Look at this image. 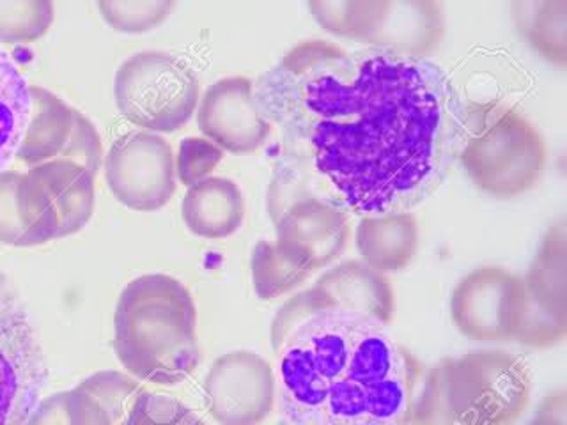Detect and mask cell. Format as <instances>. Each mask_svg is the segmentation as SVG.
<instances>
[{
  "mask_svg": "<svg viewBox=\"0 0 567 425\" xmlns=\"http://www.w3.org/2000/svg\"><path fill=\"white\" fill-rule=\"evenodd\" d=\"M254 100L280 129L274 221L301 199L360 217L412 212L468 137V108L439 64L324 40L292 46L257 80Z\"/></svg>",
  "mask_w": 567,
  "mask_h": 425,
  "instance_id": "6da1fadb",
  "label": "cell"
},
{
  "mask_svg": "<svg viewBox=\"0 0 567 425\" xmlns=\"http://www.w3.org/2000/svg\"><path fill=\"white\" fill-rule=\"evenodd\" d=\"M284 425H413L424 365L365 315L321 310L280 345Z\"/></svg>",
  "mask_w": 567,
  "mask_h": 425,
  "instance_id": "7a4b0ae2",
  "label": "cell"
},
{
  "mask_svg": "<svg viewBox=\"0 0 567 425\" xmlns=\"http://www.w3.org/2000/svg\"><path fill=\"white\" fill-rule=\"evenodd\" d=\"M114 351L137 377L176 386L199 367L197 309L190 291L171 274L150 273L123 289L114 314Z\"/></svg>",
  "mask_w": 567,
  "mask_h": 425,
  "instance_id": "3957f363",
  "label": "cell"
},
{
  "mask_svg": "<svg viewBox=\"0 0 567 425\" xmlns=\"http://www.w3.org/2000/svg\"><path fill=\"white\" fill-rule=\"evenodd\" d=\"M532 397L528 363L509 351L443 359L424 372L413 425H511Z\"/></svg>",
  "mask_w": 567,
  "mask_h": 425,
  "instance_id": "277c9868",
  "label": "cell"
},
{
  "mask_svg": "<svg viewBox=\"0 0 567 425\" xmlns=\"http://www.w3.org/2000/svg\"><path fill=\"white\" fill-rule=\"evenodd\" d=\"M324 31L399 58L430 59L445 35V9L436 0H310Z\"/></svg>",
  "mask_w": 567,
  "mask_h": 425,
  "instance_id": "5b68a950",
  "label": "cell"
},
{
  "mask_svg": "<svg viewBox=\"0 0 567 425\" xmlns=\"http://www.w3.org/2000/svg\"><path fill=\"white\" fill-rule=\"evenodd\" d=\"M457 159L478 190L507 199L530 190L543 177L546 142L536 124L505 106L468 129Z\"/></svg>",
  "mask_w": 567,
  "mask_h": 425,
  "instance_id": "8992f818",
  "label": "cell"
},
{
  "mask_svg": "<svg viewBox=\"0 0 567 425\" xmlns=\"http://www.w3.org/2000/svg\"><path fill=\"white\" fill-rule=\"evenodd\" d=\"M199 94L194 68L174 53H133L115 71V105L124 120L142 132L182 129L197 111Z\"/></svg>",
  "mask_w": 567,
  "mask_h": 425,
  "instance_id": "52a82bcc",
  "label": "cell"
},
{
  "mask_svg": "<svg viewBox=\"0 0 567 425\" xmlns=\"http://www.w3.org/2000/svg\"><path fill=\"white\" fill-rule=\"evenodd\" d=\"M47 381L40 336L18 292L0 274V425L25 424Z\"/></svg>",
  "mask_w": 567,
  "mask_h": 425,
  "instance_id": "ba28073f",
  "label": "cell"
},
{
  "mask_svg": "<svg viewBox=\"0 0 567 425\" xmlns=\"http://www.w3.org/2000/svg\"><path fill=\"white\" fill-rule=\"evenodd\" d=\"M105 177L112 195L126 208L162 209L176 194L173 147L158 133H124L109 149Z\"/></svg>",
  "mask_w": 567,
  "mask_h": 425,
  "instance_id": "9c48e42d",
  "label": "cell"
},
{
  "mask_svg": "<svg viewBox=\"0 0 567 425\" xmlns=\"http://www.w3.org/2000/svg\"><path fill=\"white\" fill-rule=\"evenodd\" d=\"M277 377L254 351H230L204 377V404L220 425H259L274 412Z\"/></svg>",
  "mask_w": 567,
  "mask_h": 425,
  "instance_id": "30bf717a",
  "label": "cell"
},
{
  "mask_svg": "<svg viewBox=\"0 0 567 425\" xmlns=\"http://www.w3.org/2000/svg\"><path fill=\"white\" fill-rule=\"evenodd\" d=\"M523 297V277L501 266H481L456 283L451 297V318L472 341H513Z\"/></svg>",
  "mask_w": 567,
  "mask_h": 425,
  "instance_id": "8fae6325",
  "label": "cell"
},
{
  "mask_svg": "<svg viewBox=\"0 0 567 425\" xmlns=\"http://www.w3.org/2000/svg\"><path fill=\"white\" fill-rule=\"evenodd\" d=\"M197 124L208 141L235 155L259 149L271 133L247 76H226L209 85L200 97Z\"/></svg>",
  "mask_w": 567,
  "mask_h": 425,
  "instance_id": "7c38bea8",
  "label": "cell"
},
{
  "mask_svg": "<svg viewBox=\"0 0 567 425\" xmlns=\"http://www.w3.org/2000/svg\"><path fill=\"white\" fill-rule=\"evenodd\" d=\"M279 247L318 271L332 265L350 241V212L336 204L319 199H301L291 204L275 220Z\"/></svg>",
  "mask_w": 567,
  "mask_h": 425,
  "instance_id": "4fadbf2b",
  "label": "cell"
},
{
  "mask_svg": "<svg viewBox=\"0 0 567 425\" xmlns=\"http://www.w3.org/2000/svg\"><path fill=\"white\" fill-rule=\"evenodd\" d=\"M312 289L323 298L328 310L365 315L385 326L394 321V289L386 274L378 273L365 262L350 259L333 266L316 280Z\"/></svg>",
  "mask_w": 567,
  "mask_h": 425,
  "instance_id": "5bb4252c",
  "label": "cell"
},
{
  "mask_svg": "<svg viewBox=\"0 0 567 425\" xmlns=\"http://www.w3.org/2000/svg\"><path fill=\"white\" fill-rule=\"evenodd\" d=\"M182 217L188 230L199 238H229L245 220L244 194L233 179L206 177L188 186L183 197Z\"/></svg>",
  "mask_w": 567,
  "mask_h": 425,
  "instance_id": "9a60e30c",
  "label": "cell"
},
{
  "mask_svg": "<svg viewBox=\"0 0 567 425\" xmlns=\"http://www.w3.org/2000/svg\"><path fill=\"white\" fill-rule=\"evenodd\" d=\"M357 248L362 262L381 274L403 271L419 250V221L413 212L360 218Z\"/></svg>",
  "mask_w": 567,
  "mask_h": 425,
  "instance_id": "2e32d148",
  "label": "cell"
},
{
  "mask_svg": "<svg viewBox=\"0 0 567 425\" xmlns=\"http://www.w3.org/2000/svg\"><path fill=\"white\" fill-rule=\"evenodd\" d=\"M32 112L31 87L13 58L0 46V176L22 149Z\"/></svg>",
  "mask_w": 567,
  "mask_h": 425,
  "instance_id": "e0dca14e",
  "label": "cell"
},
{
  "mask_svg": "<svg viewBox=\"0 0 567 425\" xmlns=\"http://www.w3.org/2000/svg\"><path fill=\"white\" fill-rule=\"evenodd\" d=\"M528 297L543 309L567 315V229L555 221L546 230L536 257L523 277Z\"/></svg>",
  "mask_w": 567,
  "mask_h": 425,
  "instance_id": "ac0fdd59",
  "label": "cell"
},
{
  "mask_svg": "<svg viewBox=\"0 0 567 425\" xmlns=\"http://www.w3.org/2000/svg\"><path fill=\"white\" fill-rule=\"evenodd\" d=\"M514 23L540 58L567 64V0H525L513 6Z\"/></svg>",
  "mask_w": 567,
  "mask_h": 425,
  "instance_id": "d6986e66",
  "label": "cell"
},
{
  "mask_svg": "<svg viewBox=\"0 0 567 425\" xmlns=\"http://www.w3.org/2000/svg\"><path fill=\"white\" fill-rule=\"evenodd\" d=\"M250 266L254 289L261 300H275L288 294L292 289L300 288L301 283L307 282L315 273L297 256L266 239H261L254 247Z\"/></svg>",
  "mask_w": 567,
  "mask_h": 425,
  "instance_id": "ffe728a7",
  "label": "cell"
},
{
  "mask_svg": "<svg viewBox=\"0 0 567 425\" xmlns=\"http://www.w3.org/2000/svg\"><path fill=\"white\" fill-rule=\"evenodd\" d=\"M23 425H117L105 404L82 383L38 404Z\"/></svg>",
  "mask_w": 567,
  "mask_h": 425,
  "instance_id": "44dd1931",
  "label": "cell"
},
{
  "mask_svg": "<svg viewBox=\"0 0 567 425\" xmlns=\"http://www.w3.org/2000/svg\"><path fill=\"white\" fill-rule=\"evenodd\" d=\"M176 2L173 0H103L97 2L105 22L117 32L141 34L167 20Z\"/></svg>",
  "mask_w": 567,
  "mask_h": 425,
  "instance_id": "7402d4cb",
  "label": "cell"
},
{
  "mask_svg": "<svg viewBox=\"0 0 567 425\" xmlns=\"http://www.w3.org/2000/svg\"><path fill=\"white\" fill-rule=\"evenodd\" d=\"M120 425H206V422L173 395L141 390Z\"/></svg>",
  "mask_w": 567,
  "mask_h": 425,
  "instance_id": "603a6c76",
  "label": "cell"
},
{
  "mask_svg": "<svg viewBox=\"0 0 567 425\" xmlns=\"http://www.w3.org/2000/svg\"><path fill=\"white\" fill-rule=\"evenodd\" d=\"M567 335V315L557 314L551 310L543 309L532 300L525 289L522 309H519L518 323L514 328L513 341L519 344L548 350L560 344Z\"/></svg>",
  "mask_w": 567,
  "mask_h": 425,
  "instance_id": "cb8c5ba5",
  "label": "cell"
},
{
  "mask_svg": "<svg viewBox=\"0 0 567 425\" xmlns=\"http://www.w3.org/2000/svg\"><path fill=\"white\" fill-rule=\"evenodd\" d=\"M224 159V151L208 138L188 137L179 142L176 174L183 185L203 182Z\"/></svg>",
  "mask_w": 567,
  "mask_h": 425,
  "instance_id": "d4e9b609",
  "label": "cell"
},
{
  "mask_svg": "<svg viewBox=\"0 0 567 425\" xmlns=\"http://www.w3.org/2000/svg\"><path fill=\"white\" fill-rule=\"evenodd\" d=\"M321 310H328L327 303L312 288L289 298L280 307L274 323H271V348H274L275 354L279 353L280 345L298 324L303 323L307 318L316 312H321Z\"/></svg>",
  "mask_w": 567,
  "mask_h": 425,
  "instance_id": "484cf974",
  "label": "cell"
},
{
  "mask_svg": "<svg viewBox=\"0 0 567 425\" xmlns=\"http://www.w3.org/2000/svg\"><path fill=\"white\" fill-rule=\"evenodd\" d=\"M528 425H567V397L564 390H555L543 398L534 421Z\"/></svg>",
  "mask_w": 567,
  "mask_h": 425,
  "instance_id": "4316f807",
  "label": "cell"
},
{
  "mask_svg": "<svg viewBox=\"0 0 567 425\" xmlns=\"http://www.w3.org/2000/svg\"><path fill=\"white\" fill-rule=\"evenodd\" d=\"M279 425H284V424H282V422H280V424H279Z\"/></svg>",
  "mask_w": 567,
  "mask_h": 425,
  "instance_id": "83f0119b",
  "label": "cell"
}]
</instances>
